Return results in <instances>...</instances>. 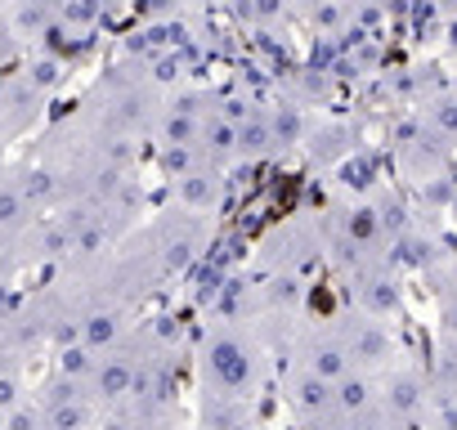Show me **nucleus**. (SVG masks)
I'll return each instance as SVG.
<instances>
[{
    "mask_svg": "<svg viewBox=\"0 0 457 430\" xmlns=\"http://www.w3.org/2000/svg\"><path fill=\"white\" fill-rule=\"evenodd\" d=\"M193 372L202 408L256 412L270 381V345L252 323H206L193 345Z\"/></svg>",
    "mask_w": 457,
    "mask_h": 430,
    "instance_id": "f257e3e1",
    "label": "nucleus"
},
{
    "mask_svg": "<svg viewBox=\"0 0 457 430\" xmlns=\"http://www.w3.org/2000/svg\"><path fill=\"white\" fill-rule=\"evenodd\" d=\"M323 265V243L314 215H292V220L274 225L256 243V269L261 278H305Z\"/></svg>",
    "mask_w": 457,
    "mask_h": 430,
    "instance_id": "f03ea898",
    "label": "nucleus"
},
{
    "mask_svg": "<svg viewBox=\"0 0 457 430\" xmlns=\"http://www.w3.org/2000/svg\"><path fill=\"white\" fill-rule=\"evenodd\" d=\"M206 243H211V225L197 220V215H188V211H175V206H170V211H162L157 220L148 225V234H144V256L153 260V269H157L162 278H170V274L193 269V265L202 260Z\"/></svg>",
    "mask_w": 457,
    "mask_h": 430,
    "instance_id": "7ed1b4c3",
    "label": "nucleus"
},
{
    "mask_svg": "<svg viewBox=\"0 0 457 430\" xmlns=\"http://www.w3.org/2000/svg\"><path fill=\"white\" fill-rule=\"evenodd\" d=\"M430 283H435V318H439L430 399L457 403V265H435Z\"/></svg>",
    "mask_w": 457,
    "mask_h": 430,
    "instance_id": "20e7f679",
    "label": "nucleus"
},
{
    "mask_svg": "<svg viewBox=\"0 0 457 430\" xmlns=\"http://www.w3.org/2000/svg\"><path fill=\"white\" fill-rule=\"evenodd\" d=\"M287 354H292V368L296 372H310L328 385H337L341 376L354 372V359H350V345L341 336V323L337 318H323V323H301L287 341Z\"/></svg>",
    "mask_w": 457,
    "mask_h": 430,
    "instance_id": "39448f33",
    "label": "nucleus"
},
{
    "mask_svg": "<svg viewBox=\"0 0 457 430\" xmlns=\"http://www.w3.org/2000/svg\"><path fill=\"white\" fill-rule=\"evenodd\" d=\"M377 394H381V421L386 430H417L421 417L430 412V376L426 368L399 359L390 372L377 376Z\"/></svg>",
    "mask_w": 457,
    "mask_h": 430,
    "instance_id": "423d86ee",
    "label": "nucleus"
},
{
    "mask_svg": "<svg viewBox=\"0 0 457 430\" xmlns=\"http://www.w3.org/2000/svg\"><path fill=\"white\" fill-rule=\"evenodd\" d=\"M345 283V296H350V310L363 314V318H377V323H399L403 314V283L390 265H368V269H354L341 278Z\"/></svg>",
    "mask_w": 457,
    "mask_h": 430,
    "instance_id": "0eeeda50",
    "label": "nucleus"
},
{
    "mask_svg": "<svg viewBox=\"0 0 457 430\" xmlns=\"http://www.w3.org/2000/svg\"><path fill=\"white\" fill-rule=\"evenodd\" d=\"M341 323V336L350 345V359H354V372H368V376H381L390 372L403 354H399V336L390 323H377V318H363V314H345L337 318Z\"/></svg>",
    "mask_w": 457,
    "mask_h": 430,
    "instance_id": "6e6552de",
    "label": "nucleus"
},
{
    "mask_svg": "<svg viewBox=\"0 0 457 430\" xmlns=\"http://www.w3.org/2000/svg\"><path fill=\"white\" fill-rule=\"evenodd\" d=\"M32 403H37L46 430H95L99 417H104L95 408V399L86 394V385H72V381H59V376H50L37 390Z\"/></svg>",
    "mask_w": 457,
    "mask_h": 430,
    "instance_id": "1a4fd4ad",
    "label": "nucleus"
},
{
    "mask_svg": "<svg viewBox=\"0 0 457 430\" xmlns=\"http://www.w3.org/2000/svg\"><path fill=\"white\" fill-rule=\"evenodd\" d=\"M135 363H139L135 341H126V345H117V350H108V354L95 359V368H90V376H86V394L95 399L99 412H121V408L130 403Z\"/></svg>",
    "mask_w": 457,
    "mask_h": 430,
    "instance_id": "9d476101",
    "label": "nucleus"
},
{
    "mask_svg": "<svg viewBox=\"0 0 457 430\" xmlns=\"http://www.w3.org/2000/svg\"><path fill=\"white\" fill-rule=\"evenodd\" d=\"M224 197H228V179H224V170H215L206 161L197 170H188L184 179L170 184L175 211H188V215H197V220H206V225L224 211Z\"/></svg>",
    "mask_w": 457,
    "mask_h": 430,
    "instance_id": "9b49d317",
    "label": "nucleus"
},
{
    "mask_svg": "<svg viewBox=\"0 0 457 430\" xmlns=\"http://www.w3.org/2000/svg\"><path fill=\"white\" fill-rule=\"evenodd\" d=\"M283 403L292 412V426H319V421H332V385L310 376V372H296L287 368L283 376Z\"/></svg>",
    "mask_w": 457,
    "mask_h": 430,
    "instance_id": "f8f14e48",
    "label": "nucleus"
},
{
    "mask_svg": "<svg viewBox=\"0 0 457 430\" xmlns=\"http://www.w3.org/2000/svg\"><path fill=\"white\" fill-rule=\"evenodd\" d=\"M68 77H72V63H63L59 54H46V50H28V59H23V68H19V81H23L32 95H41V99L59 95V90L68 86Z\"/></svg>",
    "mask_w": 457,
    "mask_h": 430,
    "instance_id": "ddd939ff",
    "label": "nucleus"
},
{
    "mask_svg": "<svg viewBox=\"0 0 457 430\" xmlns=\"http://www.w3.org/2000/svg\"><path fill=\"white\" fill-rule=\"evenodd\" d=\"M41 220V215L28 206V197L14 184V170H0V238L23 243V234Z\"/></svg>",
    "mask_w": 457,
    "mask_h": 430,
    "instance_id": "4468645a",
    "label": "nucleus"
},
{
    "mask_svg": "<svg viewBox=\"0 0 457 430\" xmlns=\"http://www.w3.org/2000/svg\"><path fill=\"white\" fill-rule=\"evenodd\" d=\"M274 130H270V108H252L243 121H238V161H265L274 157Z\"/></svg>",
    "mask_w": 457,
    "mask_h": 430,
    "instance_id": "2eb2a0df",
    "label": "nucleus"
},
{
    "mask_svg": "<svg viewBox=\"0 0 457 430\" xmlns=\"http://www.w3.org/2000/svg\"><path fill=\"white\" fill-rule=\"evenodd\" d=\"M305 144L319 161H337V157H350L359 144H354V130L345 121H323L314 130H305Z\"/></svg>",
    "mask_w": 457,
    "mask_h": 430,
    "instance_id": "dca6fc26",
    "label": "nucleus"
},
{
    "mask_svg": "<svg viewBox=\"0 0 457 430\" xmlns=\"http://www.w3.org/2000/svg\"><path fill=\"white\" fill-rule=\"evenodd\" d=\"M23 399H28L23 359H19V354H10L5 345H0V417H5V412H14Z\"/></svg>",
    "mask_w": 457,
    "mask_h": 430,
    "instance_id": "f3484780",
    "label": "nucleus"
},
{
    "mask_svg": "<svg viewBox=\"0 0 457 430\" xmlns=\"http://www.w3.org/2000/svg\"><path fill=\"white\" fill-rule=\"evenodd\" d=\"M54 19H59V28H68V32L95 37L99 23H104V5H95V0H63V5H54Z\"/></svg>",
    "mask_w": 457,
    "mask_h": 430,
    "instance_id": "a211bd4d",
    "label": "nucleus"
},
{
    "mask_svg": "<svg viewBox=\"0 0 457 430\" xmlns=\"http://www.w3.org/2000/svg\"><path fill=\"white\" fill-rule=\"evenodd\" d=\"M421 121L448 144V148H457V99L444 90V95H430L426 99V112H421Z\"/></svg>",
    "mask_w": 457,
    "mask_h": 430,
    "instance_id": "6ab92c4d",
    "label": "nucleus"
},
{
    "mask_svg": "<svg viewBox=\"0 0 457 430\" xmlns=\"http://www.w3.org/2000/svg\"><path fill=\"white\" fill-rule=\"evenodd\" d=\"M90 368H95V354H90L86 345H77V341H68V345H54V376H59V381L86 385Z\"/></svg>",
    "mask_w": 457,
    "mask_h": 430,
    "instance_id": "aec40b11",
    "label": "nucleus"
},
{
    "mask_svg": "<svg viewBox=\"0 0 457 430\" xmlns=\"http://www.w3.org/2000/svg\"><path fill=\"white\" fill-rule=\"evenodd\" d=\"M157 166H162V175L175 184V179H184L188 170H197L202 157H197V148H157Z\"/></svg>",
    "mask_w": 457,
    "mask_h": 430,
    "instance_id": "412c9836",
    "label": "nucleus"
},
{
    "mask_svg": "<svg viewBox=\"0 0 457 430\" xmlns=\"http://www.w3.org/2000/svg\"><path fill=\"white\" fill-rule=\"evenodd\" d=\"M10 50H14V41H10V37H0V63L10 59Z\"/></svg>",
    "mask_w": 457,
    "mask_h": 430,
    "instance_id": "4be33fe9",
    "label": "nucleus"
},
{
    "mask_svg": "<svg viewBox=\"0 0 457 430\" xmlns=\"http://www.w3.org/2000/svg\"><path fill=\"white\" fill-rule=\"evenodd\" d=\"M197 430H202V426H197Z\"/></svg>",
    "mask_w": 457,
    "mask_h": 430,
    "instance_id": "5701e85b",
    "label": "nucleus"
}]
</instances>
